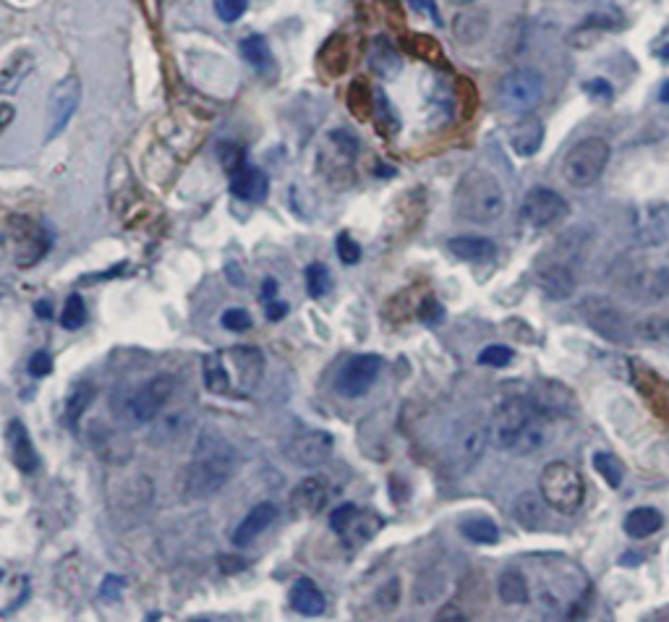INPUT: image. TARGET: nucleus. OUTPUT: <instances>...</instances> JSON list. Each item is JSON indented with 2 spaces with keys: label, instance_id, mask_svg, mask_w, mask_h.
<instances>
[{
  "label": "nucleus",
  "instance_id": "obj_42",
  "mask_svg": "<svg viewBox=\"0 0 669 622\" xmlns=\"http://www.w3.org/2000/svg\"><path fill=\"white\" fill-rule=\"evenodd\" d=\"M594 468L599 471L604 481H607L612 489H620L622 481H625V466L620 463V458L612 453H596L594 455Z\"/></svg>",
  "mask_w": 669,
  "mask_h": 622
},
{
  "label": "nucleus",
  "instance_id": "obj_24",
  "mask_svg": "<svg viewBox=\"0 0 669 622\" xmlns=\"http://www.w3.org/2000/svg\"><path fill=\"white\" fill-rule=\"evenodd\" d=\"M544 144V123L536 115H526L510 129V147L518 157H534Z\"/></svg>",
  "mask_w": 669,
  "mask_h": 622
},
{
  "label": "nucleus",
  "instance_id": "obj_9",
  "mask_svg": "<svg viewBox=\"0 0 669 622\" xmlns=\"http://www.w3.org/2000/svg\"><path fill=\"white\" fill-rule=\"evenodd\" d=\"M570 212L568 199L552 189H531L521 202V223L531 230H549L560 225Z\"/></svg>",
  "mask_w": 669,
  "mask_h": 622
},
{
  "label": "nucleus",
  "instance_id": "obj_14",
  "mask_svg": "<svg viewBox=\"0 0 669 622\" xmlns=\"http://www.w3.org/2000/svg\"><path fill=\"white\" fill-rule=\"evenodd\" d=\"M359 157V139L343 129H335L327 134L325 144H322V155H319V163L325 165V170H330L327 176H335V173H345L351 170L353 163Z\"/></svg>",
  "mask_w": 669,
  "mask_h": 622
},
{
  "label": "nucleus",
  "instance_id": "obj_48",
  "mask_svg": "<svg viewBox=\"0 0 669 622\" xmlns=\"http://www.w3.org/2000/svg\"><path fill=\"white\" fill-rule=\"evenodd\" d=\"M220 322H223V327L228 332H246L251 330V325H254V319H251L249 311L241 309V306H233V309L223 311Z\"/></svg>",
  "mask_w": 669,
  "mask_h": 622
},
{
  "label": "nucleus",
  "instance_id": "obj_35",
  "mask_svg": "<svg viewBox=\"0 0 669 622\" xmlns=\"http://www.w3.org/2000/svg\"><path fill=\"white\" fill-rule=\"evenodd\" d=\"M95 398H97V387L92 385V382H79V385L74 387V393L68 395L66 400V424L71 426V429L79 426V421H82L84 413L89 411V406L95 403Z\"/></svg>",
  "mask_w": 669,
  "mask_h": 622
},
{
  "label": "nucleus",
  "instance_id": "obj_38",
  "mask_svg": "<svg viewBox=\"0 0 669 622\" xmlns=\"http://www.w3.org/2000/svg\"><path fill=\"white\" fill-rule=\"evenodd\" d=\"M372 118H374V123H377V129L382 131L385 136H392V134H398V131H400L398 113L392 110V102L387 100V95L382 92V89H374Z\"/></svg>",
  "mask_w": 669,
  "mask_h": 622
},
{
  "label": "nucleus",
  "instance_id": "obj_39",
  "mask_svg": "<svg viewBox=\"0 0 669 622\" xmlns=\"http://www.w3.org/2000/svg\"><path fill=\"white\" fill-rule=\"evenodd\" d=\"M322 63H325V68L332 76L343 74L345 66H348V42H345L343 34H332L330 40L325 42Z\"/></svg>",
  "mask_w": 669,
  "mask_h": 622
},
{
  "label": "nucleus",
  "instance_id": "obj_59",
  "mask_svg": "<svg viewBox=\"0 0 669 622\" xmlns=\"http://www.w3.org/2000/svg\"><path fill=\"white\" fill-rule=\"evenodd\" d=\"M272 298H278V280L267 278L262 283V304H267Z\"/></svg>",
  "mask_w": 669,
  "mask_h": 622
},
{
  "label": "nucleus",
  "instance_id": "obj_16",
  "mask_svg": "<svg viewBox=\"0 0 669 622\" xmlns=\"http://www.w3.org/2000/svg\"><path fill=\"white\" fill-rule=\"evenodd\" d=\"M536 285L552 301H565V298H570L575 293L578 280H575V272L570 267V262H557L555 259V262L541 264L539 272H536Z\"/></svg>",
  "mask_w": 669,
  "mask_h": 622
},
{
  "label": "nucleus",
  "instance_id": "obj_6",
  "mask_svg": "<svg viewBox=\"0 0 669 622\" xmlns=\"http://www.w3.org/2000/svg\"><path fill=\"white\" fill-rule=\"evenodd\" d=\"M544 95V79L536 68H513L497 84L494 100L505 113H528L539 105Z\"/></svg>",
  "mask_w": 669,
  "mask_h": 622
},
{
  "label": "nucleus",
  "instance_id": "obj_19",
  "mask_svg": "<svg viewBox=\"0 0 669 622\" xmlns=\"http://www.w3.org/2000/svg\"><path fill=\"white\" fill-rule=\"evenodd\" d=\"M275 518H278V508H275V502H259V505H254V508L246 513L244 521L238 523L233 536H230L233 547L244 549V547H249V544H254V541H257L259 536H262L264 531L275 523Z\"/></svg>",
  "mask_w": 669,
  "mask_h": 622
},
{
  "label": "nucleus",
  "instance_id": "obj_58",
  "mask_svg": "<svg viewBox=\"0 0 669 622\" xmlns=\"http://www.w3.org/2000/svg\"><path fill=\"white\" fill-rule=\"evenodd\" d=\"M34 314H37L42 322H50V319H53V301H48V298L34 301Z\"/></svg>",
  "mask_w": 669,
  "mask_h": 622
},
{
  "label": "nucleus",
  "instance_id": "obj_30",
  "mask_svg": "<svg viewBox=\"0 0 669 622\" xmlns=\"http://www.w3.org/2000/svg\"><path fill=\"white\" fill-rule=\"evenodd\" d=\"M664 526V515L656 508H636L630 510L622 521V531L630 536V539H649L656 531H662Z\"/></svg>",
  "mask_w": 669,
  "mask_h": 622
},
{
  "label": "nucleus",
  "instance_id": "obj_4",
  "mask_svg": "<svg viewBox=\"0 0 669 622\" xmlns=\"http://www.w3.org/2000/svg\"><path fill=\"white\" fill-rule=\"evenodd\" d=\"M609 157H612V147H609L607 139L588 136V139H581L565 155L562 176L575 189H588V186H594L602 178V173L609 165Z\"/></svg>",
  "mask_w": 669,
  "mask_h": 622
},
{
  "label": "nucleus",
  "instance_id": "obj_60",
  "mask_svg": "<svg viewBox=\"0 0 669 622\" xmlns=\"http://www.w3.org/2000/svg\"><path fill=\"white\" fill-rule=\"evenodd\" d=\"M14 115H16L14 105H6V102H3V105H0V131L6 129L8 123L14 121Z\"/></svg>",
  "mask_w": 669,
  "mask_h": 622
},
{
  "label": "nucleus",
  "instance_id": "obj_45",
  "mask_svg": "<svg viewBox=\"0 0 669 622\" xmlns=\"http://www.w3.org/2000/svg\"><path fill=\"white\" fill-rule=\"evenodd\" d=\"M84 322H87V304H84V298L79 293H71L66 298V306H63L61 325L66 330H79Z\"/></svg>",
  "mask_w": 669,
  "mask_h": 622
},
{
  "label": "nucleus",
  "instance_id": "obj_1",
  "mask_svg": "<svg viewBox=\"0 0 669 622\" xmlns=\"http://www.w3.org/2000/svg\"><path fill=\"white\" fill-rule=\"evenodd\" d=\"M238 468L236 447L230 445L225 437H220L212 429H204L196 440L194 455H191L186 476H183V489L191 500H207L215 497L228 481L233 479Z\"/></svg>",
  "mask_w": 669,
  "mask_h": 622
},
{
  "label": "nucleus",
  "instance_id": "obj_17",
  "mask_svg": "<svg viewBox=\"0 0 669 622\" xmlns=\"http://www.w3.org/2000/svg\"><path fill=\"white\" fill-rule=\"evenodd\" d=\"M628 291L630 296L636 301H643V304L664 301L669 296V264L633 272L628 280Z\"/></svg>",
  "mask_w": 669,
  "mask_h": 622
},
{
  "label": "nucleus",
  "instance_id": "obj_28",
  "mask_svg": "<svg viewBox=\"0 0 669 622\" xmlns=\"http://www.w3.org/2000/svg\"><path fill=\"white\" fill-rule=\"evenodd\" d=\"M544 497H536L531 492H523L515 497L513 502V518L518 521V526H523L526 531H541L547 526V513H544Z\"/></svg>",
  "mask_w": 669,
  "mask_h": 622
},
{
  "label": "nucleus",
  "instance_id": "obj_41",
  "mask_svg": "<svg viewBox=\"0 0 669 622\" xmlns=\"http://www.w3.org/2000/svg\"><path fill=\"white\" fill-rule=\"evenodd\" d=\"M304 280H306V293H309L311 298H325L327 293L332 291L330 270H327L322 262H311L304 272Z\"/></svg>",
  "mask_w": 669,
  "mask_h": 622
},
{
  "label": "nucleus",
  "instance_id": "obj_33",
  "mask_svg": "<svg viewBox=\"0 0 669 622\" xmlns=\"http://www.w3.org/2000/svg\"><path fill=\"white\" fill-rule=\"evenodd\" d=\"M379 528H382V518H379L377 513H372V510H366V513L364 510H359V515H356L351 526L340 534V539H343L345 547H361V544L372 541L374 536L379 534Z\"/></svg>",
  "mask_w": 669,
  "mask_h": 622
},
{
  "label": "nucleus",
  "instance_id": "obj_50",
  "mask_svg": "<svg viewBox=\"0 0 669 622\" xmlns=\"http://www.w3.org/2000/svg\"><path fill=\"white\" fill-rule=\"evenodd\" d=\"M356 515H359V505H353V502H345V505H340V508H335L330 513V528L340 536L345 528L351 526Z\"/></svg>",
  "mask_w": 669,
  "mask_h": 622
},
{
  "label": "nucleus",
  "instance_id": "obj_25",
  "mask_svg": "<svg viewBox=\"0 0 669 622\" xmlns=\"http://www.w3.org/2000/svg\"><path fill=\"white\" fill-rule=\"evenodd\" d=\"M288 602L296 609L298 615L304 617H319L325 615L327 599L325 594L319 591V586L311 578H298L291 586V594H288Z\"/></svg>",
  "mask_w": 669,
  "mask_h": 622
},
{
  "label": "nucleus",
  "instance_id": "obj_49",
  "mask_svg": "<svg viewBox=\"0 0 669 622\" xmlns=\"http://www.w3.org/2000/svg\"><path fill=\"white\" fill-rule=\"evenodd\" d=\"M335 249H338V257L343 264L361 262V246L353 241L351 233H338V238H335Z\"/></svg>",
  "mask_w": 669,
  "mask_h": 622
},
{
  "label": "nucleus",
  "instance_id": "obj_26",
  "mask_svg": "<svg viewBox=\"0 0 669 622\" xmlns=\"http://www.w3.org/2000/svg\"><path fill=\"white\" fill-rule=\"evenodd\" d=\"M447 249L460 262H487V259L497 257L494 241L484 236H455L447 241Z\"/></svg>",
  "mask_w": 669,
  "mask_h": 622
},
{
  "label": "nucleus",
  "instance_id": "obj_29",
  "mask_svg": "<svg viewBox=\"0 0 669 622\" xmlns=\"http://www.w3.org/2000/svg\"><path fill=\"white\" fill-rule=\"evenodd\" d=\"M549 440V424H547V416L544 413H539L534 408V416L526 421V426H523V432L518 434V442H515L513 447V455H534L539 453L541 447L547 445Z\"/></svg>",
  "mask_w": 669,
  "mask_h": 622
},
{
  "label": "nucleus",
  "instance_id": "obj_53",
  "mask_svg": "<svg viewBox=\"0 0 669 622\" xmlns=\"http://www.w3.org/2000/svg\"><path fill=\"white\" fill-rule=\"evenodd\" d=\"M583 89H586V95L591 97V100L609 102L615 97V89H612V84H609L607 79H591V82L583 84Z\"/></svg>",
  "mask_w": 669,
  "mask_h": 622
},
{
  "label": "nucleus",
  "instance_id": "obj_56",
  "mask_svg": "<svg viewBox=\"0 0 669 622\" xmlns=\"http://www.w3.org/2000/svg\"><path fill=\"white\" fill-rule=\"evenodd\" d=\"M27 369L32 377H48V374L53 372V359H50V353L48 351L34 353L32 359H29Z\"/></svg>",
  "mask_w": 669,
  "mask_h": 622
},
{
  "label": "nucleus",
  "instance_id": "obj_21",
  "mask_svg": "<svg viewBox=\"0 0 669 622\" xmlns=\"http://www.w3.org/2000/svg\"><path fill=\"white\" fill-rule=\"evenodd\" d=\"M8 450H11V460L14 466L19 468L21 474H37L40 468V455L34 450V442L29 437L27 426L21 424L19 419H14L8 424Z\"/></svg>",
  "mask_w": 669,
  "mask_h": 622
},
{
  "label": "nucleus",
  "instance_id": "obj_40",
  "mask_svg": "<svg viewBox=\"0 0 669 622\" xmlns=\"http://www.w3.org/2000/svg\"><path fill=\"white\" fill-rule=\"evenodd\" d=\"M29 68H32V55L16 53L14 58L8 61V66L3 68V74H0V92H16L21 79L29 74Z\"/></svg>",
  "mask_w": 669,
  "mask_h": 622
},
{
  "label": "nucleus",
  "instance_id": "obj_12",
  "mask_svg": "<svg viewBox=\"0 0 669 622\" xmlns=\"http://www.w3.org/2000/svg\"><path fill=\"white\" fill-rule=\"evenodd\" d=\"M379 372H382V359L377 353H361V356H353L343 364V369L338 372L335 379V390H338L340 398L356 400L364 398L372 385L377 382Z\"/></svg>",
  "mask_w": 669,
  "mask_h": 622
},
{
  "label": "nucleus",
  "instance_id": "obj_23",
  "mask_svg": "<svg viewBox=\"0 0 669 622\" xmlns=\"http://www.w3.org/2000/svg\"><path fill=\"white\" fill-rule=\"evenodd\" d=\"M230 194L241 202H264L270 194V178L267 173L254 165H244L230 181Z\"/></svg>",
  "mask_w": 669,
  "mask_h": 622
},
{
  "label": "nucleus",
  "instance_id": "obj_15",
  "mask_svg": "<svg viewBox=\"0 0 669 622\" xmlns=\"http://www.w3.org/2000/svg\"><path fill=\"white\" fill-rule=\"evenodd\" d=\"M531 406L539 413H544L547 419L549 416H573L578 411L575 395L565 385L555 382V379H541L539 385L534 387V393H531Z\"/></svg>",
  "mask_w": 669,
  "mask_h": 622
},
{
  "label": "nucleus",
  "instance_id": "obj_5",
  "mask_svg": "<svg viewBox=\"0 0 669 622\" xmlns=\"http://www.w3.org/2000/svg\"><path fill=\"white\" fill-rule=\"evenodd\" d=\"M489 442H492V429L479 416L460 421L453 440L447 445V468L458 476L474 471L476 463L487 453Z\"/></svg>",
  "mask_w": 669,
  "mask_h": 622
},
{
  "label": "nucleus",
  "instance_id": "obj_10",
  "mask_svg": "<svg viewBox=\"0 0 669 622\" xmlns=\"http://www.w3.org/2000/svg\"><path fill=\"white\" fill-rule=\"evenodd\" d=\"M82 100V82L79 76L68 74L55 84L48 97V126H45V142H53L66 131L68 121L74 118L76 108Z\"/></svg>",
  "mask_w": 669,
  "mask_h": 622
},
{
  "label": "nucleus",
  "instance_id": "obj_57",
  "mask_svg": "<svg viewBox=\"0 0 669 622\" xmlns=\"http://www.w3.org/2000/svg\"><path fill=\"white\" fill-rule=\"evenodd\" d=\"M264 314H267V319H270V322H280V319L288 314V304H285L283 298H272V301H267V304H264Z\"/></svg>",
  "mask_w": 669,
  "mask_h": 622
},
{
  "label": "nucleus",
  "instance_id": "obj_47",
  "mask_svg": "<svg viewBox=\"0 0 669 622\" xmlns=\"http://www.w3.org/2000/svg\"><path fill=\"white\" fill-rule=\"evenodd\" d=\"M515 359L513 348L507 345H489L479 353V364L481 366H494V369H502V366H510Z\"/></svg>",
  "mask_w": 669,
  "mask_h": 622
},
{
  "label": "nucleus",
  "instance_id": "obj_8",
  "mask_svg": "<svg viewBox=\"0 0 669 622\" xmlns=\"http://www.w3.org/2000/svg\"><path fill=\"white\" fill-rule=\"evenodd\" d=\"M176 390V377L173 374H157L149 377L129 400H126V419L136 426L149 424L157 419V413L163 411L165 403Z\"/></svg>",
  "mask_w": 669,
  "mask_h": 622
},
{
  "label": "nucleus",
  "instance_id": "obj_55",
  "mask_svg": "<svg viewBox=\"0 0 669 622\" xmlns=\"http://www.w3.org/2000/svg\"><path fill=\"white\" fill-rule=\"evenodd\" d=\"M123 589H126V578L123 575H108L100 586V596L105 602H113V599L123 594Z\"/></svg>",
  "mask_w": 669,
  "mask_h": 622
},
{
  "label": "nucleus",
  "instance_id": "obj_31",
  "mask_svg": "<svg viewBox=\"0 0 669 622\" xmlns=\"http://www.w3.org/2000/svg\"><path fill=\"white\" fill-rule=\"evenodd\" d=\"M202 379H204V387H207V393H212V395L230 393L233 379H230V369H228V364H225L223 353H207V356H204Z\"/></svg>",
  "mask_w": 669,
  "mask_h": 622
},
{
  "label": "nucleus",
  "instance_id": "obj_7",
  "mask_svg": "<svg viewBox=\"0 0 669 622\" xmlns=\"http://www.w3.org/2000/svg\"><path fill=\"white\" fill-rule=\"evenodd\" d=\"M578 314L583 317L588 327L599 332L602 338L612 340V343H628L633 338V327H630L628 317L622 314L620 306L615 301H609L604 296H586L578 304Z\"/></svg>",
  "mask_w": 669,
  "mask_h": 622
},
{
  "label": "nucleus",
  "instance_id": "obj_36",
  "mask_svg": "<svg viewBox=\"0 0 669 622\" xmlns=\"http://www.w3.org/2000/svg\"><path fill=\"white\" fill-rule=\"evenodd\" d=\"M238 50H241V58H244L246 63H251L257 71H267V68H272V63H275L272 61L270 45H267V40H264L262 34H249V37H244L241 45H238Z\"/></svg>",
  "mask_w": 669,
  "mask_h": 622
},
{
  "label": "nucleus",
  "instance_id": "obj_27",
  "mask_svg": "<svg viewBox=\"0 0 669 622\" xmlns=\"http://www.w3.org/2000/svg\"><path fill=\"white\" fill-rule=\"evenodd\" d=\"M489 32V14L487 11H463L453 19V37L460 45H476L487 37Z\"/></svg>",
  "mask_w": 669,
  "mask_h": 622
},
{
  "label": "nucleus",
  "instance_id": "obj_61",
  "mask_svg": "<svg viewBox=\"0 0 669 622\" xmlns=\"http://www.w3.org/2000/svg\"><path fill=\"white\" fill-rule=\"evenodd\" d=\"M411 3H416V8H419V11H424V14L432 16L434 21H440V14H437V8H434L432 0H411Z\"/></svg>",
  "mask_w": 669,
  "mask_h": 622
},
{
  "label": "nucleus",
  "instance_id": "obj_52",
  "mask_svg": "<svg viewBox=\"0 0 669 622\" xmlns=\"http://www.w3.org/2000/svg\"><path fill=\"white\" fill-rule=\"evenodd\" d=\"M419 317L424 319L426 325H442L445 322V309H442V304L437 301V298H424L419 306Z\"/></svg>",
  "mask_w": 669,
  "mask_h": 622
},
{
  "label": "nucleus",
  "instance_id": "obj_46",
  "mask_svg": "<svg viewBox=\"0 0 669 622\" xmlns=\"http://www.w3.org/2000/svg\"><path fill=\"white\" fill-rule=\"evenodd\" d=\"M217 152H220V163H223L225 173H230V176H236L238 170H241V168H244V165H246L244 149L238 147V144H233V142H220V147H217Z\"/></svg>",
  "mask_w": 669,
  "mask_h": 622
},
{
  "label": "nucleus",
  "instance_id": "obj_63",
  "mask_svg": "<svg viewBox=\"0 0 669 622\" xmlns=\"http://www.w3.org/2000/svg\"><path fill=\"white\" fill-rule=\"evenodd\" d=\"M450 6H468V3H474V0H447Z\"/></svg>",
  "mask_w": 669,
  "mask_h": 622
},
{
  "label": "nucleus",
  "instance_id": "obj_51",
  "mask_svg": "<svg viewBox=\"0 0 669 622\" xmlns=\"http://www.w3.org/2000/svg\"><path fill=\"white\" fill-rule=\"evenodd\" d=\"M246 8H249V0H215V11L217 16L225 21V24H233L241 16L246 14Z\"/></svg>",
  "mask_w": 669,
  "mask_h": 622
},
{
  "label": "nucleus",
  "instance_id": "obj_2",
  "mask_svg": "<svg viewBox=\"0 0 669 622\" xmlns=\"http://www.w3.org/2000/svg\"><path fill=\"white\" fill-rule=\"evenodd\" d=\"M453 210L466 223H494L505 212V189H502V183L489 170H468L466 176L460 178L458 189H455Z\"/></svg>",
  "mask_w": 669,
  "mask_h": 622
},
{
  "label": "nucleus",
  "instance_id": "obj_18",
  "mask_svg": "<svg viewBox=\"0 0 669 622\" xmlns=\"http://www.w3.org/2000/svg\"><path fill=\"white\" fill-rule=\"evenodd\" d=\"M630 223L643 246H662L669 241V215L662 207H641L633 212Z\"/></svg>",
  "mask_w": 669,
  "mask_h": 622
},
{
  "label": "nucleus",
  "instance_id": "obj_37",
  "mask_svg": "<svg viewBox=\"0 0 669 622\" xmlns=\"http://www.w3.org/2000/svg\"><path fill=\"white\" fill-rule=\"evenodd\" d=\"M460 534L466 536L471 544H497L500 541V528L492 518H466V521L460 523Z\"/></svg>",
  "mask_w": 669,
  "mask_h": 622
},
{
  "label": "nucleus",
  "instance_id": "obj_13",
  "mask_svg": "<svg viewBox=\"0 0 669 622\" xmlns=\"http://www.w3.org/2000/svg\"><path fill=\"white\" fill-rule=\"evenodd\" d=\"M332 450H335V437L330 432H325V429H309V432L296 434L283 447L285 458L298 468L322 466L332 455Z\"/></svg>",
  "mask_w": 669,
  "mask_h": 622
},
{
  "label": "nucleus",
  "instance_id": "obj_3",
  "mask_svg": "<svg viewBox=\"0 0 669 622\" xmlns=\"http://www.w3.org/2000/svg\"><path fill=\"white\" fill-rule=\"evenodd\" d=\"M539 489L547 508L562 515L578 513L586 500V481L578 474V468L565 460H552L549 466H544L539 474Z\"/></svg>",
  "mask_w": 669,
  "mask_h": 622
},
{
  "label": "nucleus",
  "instance_id": "obj_11",
  "mask_svg": "<svg viewBox=\"0 0 669 622\" xmlns=\"http://www.w3.org/2000/svg\"><path fill=\"white\" fill-rule=\"evenodd\" d=\"M534 416V406L531 400H518V398H507L502 400L500 406L494 408L492 416V442L497 450H505V453H513L515 442H518V434L523 432L526 421Z\"/></svg>",
  "mask_w": 669,
  "mask_h": 622
},
{
  "label": "nucleus",
  "instance_id": "obj_64",
  "mask_svg": "<svg viewBox=\"0 0 669 622\" xmlns=\"http://www.w3.org/2000/svg\"><path fill=\"white\" fill-rule=\"evenodd\" d=\"M659 58H662V61H669V45H664V48L659 50Z\"/></svg>",
  "mask_w": 669,
  "mask_h": 622
},
{
  "label": "nucleus",
  "instance_id": "obj_43",
  "mask_svg": "<svg viewBox=\"0 0 669 622\" xmlns=\"http://www.w3.org/2000/svg\"><path fill=\"white\" fill-rule=\"evenodd\" d=\"M348 108H351V113L359 118V121H366V118H372V110H374V95L369 92V87H366L364 82H353L351 89H348Z\"/></svg>",
  "mask_w": 669,
  "mask_h": 622
},
{
  "label": "nucleus",
  "instance_id": "obj_34",
  "mask_svg": "<svg viewBox=\"0 0 669 622\" xmlns=\"http://www.w3.org/2000/svg\"><path fill=\"white\" fill-rule=\"evenodd\" d=\"M497 594H500L502 602L510 604V607H515V604H526L528 599H531L526 575L515 568L502 570V575L497 578Z\"/></svg>",
  "mask_w": 669,
  "mask_h": 622
},
{
  "label": "nucleus",
  "instance_id": "obj_62",
  "mask_svg": "<svg viewBox=\"0 0 669 622\" xmlns=\"http://www.w3.org/2000/svg\"><path fill=\"white\" fill-rule=\"evenodd\" d=\"M659 97H662V102H669V82H664L662 92H659Z\"/></svg>",
  "mask_w": 669,
  "mask_h": 622
},
{
  "label": "nucleus",
  "instance_id": "obj_54",
  "mask_svg": "<svg viewBox=\"0 0 669 622\" xmlns=\"http://www.w3.org/2000/svg\"><path fill=\"white\" fill-rule=\"evenodd\" d=\"M638 335L651 340H669V319H651L638 327Z\"/></svg>",
  "mask_w": 669,
  "mask_h": 622
},
{
  "label": "nucleus",
  "instance_id": "obj_32",
  "mask_svg": "<svg viewBox=\"0 0 669 622\" xmlns=\"http://www.w3.org/2000/svg\"><path fill=\"white\" fill-rule=\"evenodd\" d=\"M369 66L382 79H395L400 74V68H403V61H400L398 50L392 48L385 37H377L372 42V48H369Z\"/></svg>",
  "mask_w": 669,
  "mask_h": 622
},
{
  "label": "nucleus",
  "instance_id": "obj_20",
  "mask_svg": "<svg viewBox=\"0 0 669 622\" xmlns=\"http://www.w3.org/2000/svg\"><path fill=\"white\" fill-rule=\"evenodd\" d=\"M16 223H19L21 228L16 230L14 236L16 254H19L16 262H19L21 267L40 262V259L45 257V251L50 249V236L37 223H29V220H16Z\"/></svg>",
  "mask_w": 669,
  "mask_h": 622
},
{
  "label": "nucleus",
  "instance_id": "obj_44",
  "mask_svg": "<svg viewBox=\"0 0 669 622\" xmlns=\"http://www.w3.org/2000/svg\"><path fill=\"white\" fill-rule=\"evenodd\" d=\"M406 45L413 55H419L421 61H429V63L442 61L440 42L434 40V37H429V34H408Z\"/></svg>",
  "mask_w": 669,
  "mask_h": 622
},
{
  "label": "nucleus",
  "instance_id": "obj_22",
  "mask_svg": "<svg viewBox=\"0 0 669 622\" xmlns=\"http://www.w3.org/2000/svg\"><path fill=\"white\" fill-rule=\"evenodd\" d=\"M327 487L330 484L322 476H309V479L301 481L291 494V505L296 510V515L311 518V515L322 513V508L327 505V497H330V489Z\"/></svg>",
  "mask_w": 669,
  "mask_h": 622
}]
</instances>
